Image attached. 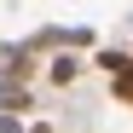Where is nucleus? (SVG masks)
Masks as SVG:
<instances>
[{
	"mask_svg": "<svg viewBox=\"0 0 133 133\" xmlns=\"http://www.w3.org/2000/svg\"><path fill=\"white\" fill-rule=\"evenodd\" d=\"M75 75H81V58H75V52H58L52 70H46V81H58V87H70Z\"/></svg>",
	"mask_w": 133,
	"mask_h": 133,
	"instance_id": "f257e3e1",
	"label": "nucleus"
},
{
	"mask_svg": "<svg viewBox=\"0 0 133 133\" xmlns=\"http://www.w3.org/2000/svg\"><path fill=\"white\" fill-rule=\"evenodd\" d=\"M93 64H98L104 75H122V70H127L133 58H127V52H93Z\"/></svg>",
	"mask_w": 133,
	"mask_h": 133,
	"instance_id": "f03ea898",
	"label": "nucleus"
},
{
	"mask_svg": "<svg viewBox=\"0 0 133 133\" xmlns=\"http://www.w3.org/2000/svg\"><path fill=\"white\" fill-rule=\"evenodd\" d=\"M110 93H116L122 104H133V64H127L122 75H110Z\"/></svg>",
	"mask_w": 133,
	"mask_h": 133,
	"instance_id": "7ed1b4c3",
	"label": "nucleus"
},
{
	"mask_svg": "<svg viewBox=\"0 0 133 133\" xmlns=\"http://www.w3.org/2000/svg\"><path fill=\"white\" fill-rule=\"evenodd\" d=\"M0 93H6V81H0Z\"/></svg>",
	"mask_w": 133,
	"mask_h": 133,
	"instance_id": "20e7f679",
	"label": "nucleus"
}]
</instances>
